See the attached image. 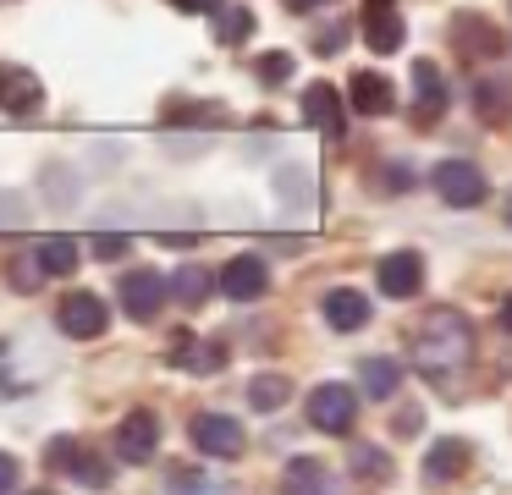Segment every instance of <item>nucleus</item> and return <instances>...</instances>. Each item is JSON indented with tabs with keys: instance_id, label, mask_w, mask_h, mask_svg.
I'll list each match as a JSON object with an SVG mask.
<instances>
[{
	"instance_id": "obj_1",
	"label": "nucleus",
	"mask_w": 512,
	"mask_h": 495,
	"mask_svg": "<svg viewBox=\"0 0 512 495\" xmlns=\"http://www.w3.org/2000/svg\"><path fill=\"white\" fill-rule=\"evenodd\" d=\"M408 358L419 363V374L446 380L474 358V325L457 308H424L419 325L408 330Z\"/></svg>"
},
{
	"instance_id": "obj_2",
	"label": "nucleus",
	"mask_w": 512,
	"mask_h": 495,
	"mask_svg": "<svg viewBox=\"0 0 512 495\" xmlns=\"http://www.w3.org/2000/svg\"><path fill=\"white\" fill-rule=\"evenodd\" d=\"M45 462H50L56 473H67L72 484H89V490H105V484H111L105 457H100L94 446H83V440H72V435L50 440V446H45Z\"/></svg>"
},
{
	"instance_id": "obj_3",
	"label": "nucleus",
	"mask_w": 512,
	"mask_h": 495,
	"mask_svg": "<svg viewBox=\"0 0 512 495\" xmlns=\"http://www.w3.org/2000/svg\"><path fill=\"white\" fill-rule=\"evenodd\" d=\"M166 297H171V275L149 270V264H138V270H127V275H122V314H127V319H138V325L160 319Z\"/></svg>"
},
{
	"instance_id": "obj_4",
	"label": "nucleus",
	"mask_w": 512,
	"mask_h": 495,
	"mask_svg": "<svg viewBox=\"0 0 512 495\" xmlns=\"http://www.w3.org/2000/svg\"><path fill=\"white\" fill-rule=\"evenodd\" d=\"M435 193H441V204H452V209H474V204H485L490 182H485V171H479L474 160H441L435 165Z\"/></svg>"
},
{
	"instance_id": "obj_5",
	"label": "nucleus",
	"mask_w": 512,
	"mask_h": 495,
	"mask_svg": "<svg viewBox=\"0 0 512 495\" xmlns=\"http://www.w3.org/2000/svg\"><path fill=\"white\" fill-rule=\"evenodd\" d=\"M353 418H358V396H353V385H314L309 391V424L320 429V435H347L353 429Z\"/></svg>"
},
{
	"instance_id": "obj_6",
	"label": "nucleus",
	"mask_w": 512,
	"mask_h": 495,
	"mask_svg": "<svg viewBox=\"0 0 512 495\" xmlns=\"http://www.w3.org/2000/svg\"><path fill=\"white\" fill-rule=\"evenodd\" d=\"M56 325L67 330L72 341H94V336H105V325H111V308H105L94 292H67L61 308H56Z\"/></svg>"
},
{
	"instance_id": "obj_7",
	"label": "nucleus",
	"mask_w": 512,
	"mask_h": 495,
	"mask_svg": "<svg viewBox=\"0 0 512 495\" xmlns=\"http://www.w3.org/2000/svg\"><path fill=\"white\" fill-rule=\"evenodd\" d=\"M188 435H193V446L204 451V457H243V424L237 418H226V413H199L188 424Z\"/></svg>"
},
{
	"instance_id": "obj_8",
	"label": "nucleus",
	"mask_w": 512,
	"mask_h": 495,
	"mask_svg": "<svg viewBox=\"0 0 512 495\" xmlns=\"http://www.w3.org/2000/svg\"><path fill=\"white\" fill-rule=\"evenodd\" d=\"M441 116H446V77L435 61H419L413 66V127L430 132Z\"/></svg>"
},
{
	"instance_id": "obj_9",
	"label": "nucleus",
	"mask_w": 512,
	"mask_h": 495,
	"mask_svg": "<svg viewBox=\"0 0 512 495\" xmlns=\"http://www.w3.org/2000/svg\"><path fill=\"white\" fill-rule=\"evenodd\" d=\"M155 451H160V418L149 407H138L116 424V457L122 462H149Z\"/></svg>"
},
{
	"instance_id": "obj_10",
	"label": "nucleus",
	"mask_w": 512,
	"mask_h": 495,
	"mask_svg": "<svg viewBox=\"0 0 512 495\" xmlns=\"http://www.w3.org/2000/svg\"><path fill=\"white\" fill-rule=\"evenodd\" d=\"M45 105V83L28 66H0V110L6 116H34Z\"/></svg>"
},
{
	"instance_id": "obj_11",
	"label": "nucleus",
	"mask_w": 512,
	"mask_h": 495,
	"mask_svg": "<svg viewBox=\"0 0 512 495\" xmlns=\"http://www.w3.org/2000/svg\"><path fill=\"white\" fill-rule=\"evenodd\" d=\"M265 286H270V270H265L259 253H237L221 270V292L232 297V303H254V297H265Z\"/></svg>"
},
{
	"instance_id": "obj_12",
	"label": "nucleus",
	"mask_w": 512,
	"mask_h": 495,
	"mask_svg": "<svg viewBox=\"0 0 512 495\" xmlns=\"http://www.w3.org/2000/svg\"><path fill=\"white\" fill-rule=\"evenodd\" d=\"M303 121H309V127H320L325 138H342V132H347L342 94H336L331 83H309V88H303Z\"/></svg>"
},
{
	"instance_id": "obj_13",
	"label": "nucleus",
	"mask_w": 512,
	"mask_h": 495,
	"mask_svg": "<svg viewBox=\"0 0 512 495\" xmlns=\"http://www.w3.org/2000/svg\"><path fill=\"white\" fill-rule=\"evenodd\" d=\"M375 281H380V292H386V297H419L424 259H419V253H386L380 270H375Z\"/></svg>"
},
{
	"instance_id": "obj_14",
	"label": "nucleus",
	"mask_w": 512,
	"mask_h": 495,
	"mask_svg": "<svg viewBox=\"0 0 512 495\" xmlns=\"http://www.w3.org/2000/svg\"><path fill=\"white\" fill-rule=\"evenodd\" d=\"M166 358L177 363V369H199V374L226 369V347H221V341H199V336H188V330H177V336H171Z\"/></svg>"
},
{
	"instance_id": "obj_15",
	"label": "nucleus",
	"mask_w": 512,
	"mask_h": 495,
	"mask_svg": "<svg viewBox=\"0 0 512 495\" xmlns=\"http://www.w3.org/2000/svg\"><path fill=\"white\" fill-rule=\"evenodd\" d=\"M452 44H457V55H479V61H485V55H501V44H507V39H501L479 11H468V17L452 22Z\"/></svg>"
},
{
	"instance_id": "obj_16",
	"label": "nucleus",
	"mask_w": 512,
	"mask_h": 495,
	"mask_svg": "<svg viewBox=\"0 0 512 495\" xmlns=\"http://www.w3.org/2000/svg\"><path fill=\"white\" fill-rule=\"evenodd\" d=\"M320 308H325V325H331V330H364V319H369V297L353 292V286L325 292Z\"/></svg>"
},
{
	"instance_id": "obj_17",
	"label": "nucleus",
	"mask_w": 512,
	"mask_h": 495,
	"mask_svg": "<svg viewBox=\"0 0 512 495\" xmlns=\"http://www.w3.org/2000/svg\"><path fill=\"white\" fill-rule=\"evenodd\" d=\"M468 457H474V451H468L463 440H435L430 457H424V479L430 484H457L463 468H468Z\"/></svg>"
},
{
	"instance_id": "obj_18",
	"label": "nucleus",
	"mask_w": 512,
	"mask_h": 495,
	"mask_svg": "<svg viewBox=\"0 0 512 495\" xmlns=\"http://www.w3.org/2000/svg\"><path fill=\"white\" fill-rule=\"evenodd\" d=\"M391 105H397V88H391V77H380V72H353V110H358V116H386Z\"/></svg>"
},
{
	"instance_id": "obj_19",
	"label": "nucleus",
	"mask_w": 512,
	"mask_h": 495,
	"mask_svg": "<svg viewBox=\"0 0 512 495\" xmlns=\"http://www.w3.org/2000/svg\"><path fill=\"white\" fill-rule=\"evenodd\" d=\"M364 44L375 55H397L402 50V17H397V6H369V17H364Z\"/></svg>"
},
{
	"instance_id": "obj_20",
	"label": "nucleus",
	"mask_w": 512,
	"mask_h": 495,
	"mask_svg": "<svg viewBox=\"0 0 512 495\" xmlns=\"http://www.w3.org/2000/svg\"><path fill=\"white\" fill-rule=\"evenodd\" d=\"M474 110H479V121H485V127H507V116H512L507 77H479V83H474Z\"/></svg>"
},
{
	"instance_id": "obj_21",
	"label": "nucleus",
	"mask_w": 512,
	"mask_h": 495,
	"mask_svg": "<svg viewBox=\"0 0 512 495\" xmlns=\"http://www.w3.org/2000/svg\"><path fill=\"white\" fill-rule=\"evenodd\" d=\"M358 380H364V396H375V402H391L402 385V363L397 358H364L358 363Z\"/></svg>"
},
{
	"instance_id": "obj_22",
	"label": "nucleus",
	"mask_w": 512,
	"mask_h": 495,
	"mask_svg": "<svg viewBox=\"0 0 512 495\" xmlns=\"http://www.w3.org/2000/svg\"><path fill=\"white\" fill-rule=\"evenodd\" d=\"M215 292V275L204 270V264H182L177 275H171V297H177L182 308H204Z\"/></svg>"
},
{
	"instance_id": "obj_23",
	"label": "nucleus",
	"mask_w": 512,
	"mask_h": 495,
	"mask_svg": "<svg viewBox=\"0 0 512 495\" xmlns=\"http://www.w3.org/2000/svg\"><path fill=\"white\" fill-rule=\"evenodd\" d=\"M248 33H254V11L248 6H215V39H221L226 50H237Z\"/></svg>"
},
{
	"instance_id": "obj_24",
	"label": "nucleus",
	"mask_w": 512,
	"mask_h": 495,
	"mask_svg": "<svg viewBox=\"0 0 512 495\" xmlns=\"http://www.w3.org/2000/svg\"><path fill=\"white\" fill-rule=\"evenodd\" d=\"M347 468H353L358 484H386V479H391V457H386L380 446H353Z\"/></svg>"
},
{
	"instance_id": "obj_25",
	"label": "nucleus",
	"mask_w": 512,
	"mask_h": 495,
	"mask_svg": "<svg viewBox=\"0 0 512 495\" xmlns=\"http://www.w3.org/2000/svg\"><path fill=\"white\" fill-rule=\"evenodd\" d=\"M34 253H39V264H45L50 275H72V270H78V259H83L72 237H45Z\"/></svg>"
},
{
	"instance_id": "obj_26",
	"label": "nucleus",
	"mask_w": 512,
	"mask_h": 495,
	"mask_svg": "<svg viewBox=\"0 0 512 495\" xmlns=\"http://www.w3.org/2000/svg\"><path fill=\"white\" fill-rule=\"evenodd\" d=\"M281 490H331V473H325V462L298 457V462H287V473H281Z\"/></svg>"
},
{
	"instance_id": "obj_27",
	"label": "nucleus",
	"mask_w": 512,
	"mask_h": 495,
	"mask_svg": "<svg viewBox=\"0 0 512 495\" xmlns=\"http://www.w3.org/2000/svg\"><path fill=\"white\" fill-rule=\"evenodd\" d=\"M287 396H292V385L281 380V374H254V380H248V402H254L259 413H276V407H287Z\"/></svg>"
},
{
	"instance_id": "obj_28",
	"label": "nucleus",
	"mask_w": 512,
	"mask_h": 495,
	"mask_svg": "<svg viewBox=\"0 0 512 495\" xmlns=\"http://www.w3.org/2000/svg\"><path fill=\"white\" fill-rule=\"evenodd\" d=\"M292 72H298V61H292L287 50H270V55H259V61H254V77H259L265 88H281Z\"/></svg>"
},
{
	"instance_id": "obj_29",
	"label": "nucleus",
	"mask_w": 512,
	"mask_h": 495,
	"mask_svg": "<svg viewBox=\"0 0 512 495\" xmlns=\"http://www.w3.org/2000/svg\"><path fill=\"white\" fill-rule=\"evenodd\" d=\"M45 264H39V253L28 248V253H17V264H12V286L17 292H34V286H45Z\"/></svg>"
},
{
	"instance_id": "obj_30",
	"label": "nucleus",
	"mask_w": 512,
	"mask_h": 495,
	"mask_svg": "<svg viewBox=\"0 0 512 495\" xmlns=\"http://www.w3.org/2000/svg\"><path fill=\"white\" fill-rule=\"evenodd\" d=\"M94 259H122L127 248H133V237H116V231H100V237H89Z\"/></svg>"
},
{
	"instance_id": "obj_31",
	"label": "nucleus",
	"mask_w": 512,
	"mask_h": 495,
	"mask_svg": "<svg viewBox=\"0 0 512 495\" xmlns=\"http://www.w3.org/2000/svg\"><path fill=\"white\" fill-rule=\"evenodd\" d=\"M347 33H353L347 22H336V28H320V33H314V50H320V55H336V50L347 44Z\"/></svg>"
},
{
	"instance_id": "obj_32",
	"label": "nucleus",
	"mask_w": 512,
	"mask_h": 495,
	"mask_svg": "<svg viewBox=\"0 0 512 495\" xmlns=\"http://www.w3.org/2000/svg\"><path fill=\"white\" fill-rule=\"evenodd\" d=\"M166 484H171V490H210V479H204L199 468H171Z\"/></svg>"
},
{
	"instance_id": "obj_33",
	"label": "nucleus",
	"mask_w": 512,
	"mask_h": 495,
	"mask_svg": "<svg viewBox=\"0 0 512 495\" xmlns=\"http://www.w3.org/2000/svg\"><path fill=\"white\" fill-rule=\"evenodd\" d=\"M23 198H17V193H0V226H6V231H17V226H23Z\"/></svg>"
},
{
	"instance_id": "obj_34",
	"label": "nucleus",
	"mask_w": 512,
	"mask_h": 495,
	"mask_svg": "<svg viewBox=\"0 0 512 495\" xmlns=\"http://www.w3.org/2000/svg\"><path fill=\"white\" fill-rule=\"evenodd\" d=\"M0 490H17V457L0 451Z\"/></svg>"
},
{
	"instance_id": "obj_35",
	"label": "nucleus",
	"mask_w": 512,
	"mask_h": 495,
	"mask_svg": "<svg viewBox=\"0 0 512 495\" xmlns=\"http://www.w3.org/2000/svg\"><path fill=\"white\" fill-rule=\"evenodd\" d=\"M166 6L188 11V17H199V11H215V0H166Z\"/></svg>"
},
{
	"instance_id": "obj_36",
	"label": "nucleus",
	"mask_w": 512,
	"mask_h": 495,
	"mask_svg": "<svg viewBox=\"0 0 512 495\" xmlns=\"http://www.w3.org/2000/svg\"><path fill=\"white\" fill-rule=\"evenodd\" d=\"M314 6H331V0H287V11H314Z\"/></svg>"
},
{
	"instance_id": "obj_37",
	"label": "nucleus",
	"mask_w": 512,
	"mask_h": 495,
	"mask_svg": "<svg viewBox=\"0 0 512 495\" xmlns=\"http://www.w3.org/2000/svg\"><path fill=\"white\" fill-rule=\"evenodd\" d=\"M501 330L512 336V292H507V303H501Z\"/></svg>"
},
{
	"instance_id": "obj_38",
	"label": "nucleus",
	"mask_w": 512,
	"mask_h": 495,
	"mask_svg": "<svg viewBox=\"0 0 512 495\" xmlns=\"http://www.w3.org/2000/svg\"><path fill=\"white\" fill-rule=\"evenodd\" d=\"M501 215H507V226H512V193H507V209H501Z\"/></svg>"
}]
</instances>
